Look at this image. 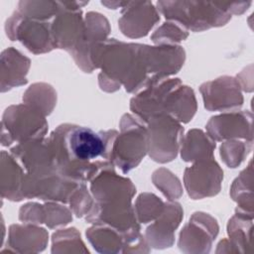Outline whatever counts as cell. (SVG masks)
Instances as JSON below:
<instances>
[{"label":"cell","mask_w":254,"mask_h":254,"mask_svg":"<svg viewBox=\"0 0 254 254\" xmlns=\"http://www.w3.org/2000/svg\"><path fill=\"white\" fill-rule=\"evenodd\" d=\"M117 135L115 130L95 132L74 124L60 125L49 138L57 171L80 184L114 169L111 155Z\"/></svg>","instance_id":"1"},{"label":"cell","mask_w":254,"mask_h":254,"mask_svg":"<svg viewBox=\"0 0 254 254\" xmlns=\"http://www.w3.org/2000/svg\"><path fill=\"white\" fill-rule=\"evenodd\" d=\"M157 6L168 21L178 22L192 32L223 26L231 18L217 2L158 1Z\"/></svg>","instance_id":"2"},{"label":"cell","mask_w":254,"mask_h":254,"mask_svg":"<svg viewBox=\"0 0 254 254\" xmlns=\"http://www.w3.org/2000/svg\"><path fill=\"white\" fill-rule=\"evenodd\" d=\"M112 148L111 160L123 174L136 168L148 153L147 123L136 115L124 114Z\"/></svg>","instance_id":"3"},{"label":"cell","mask_w":254,"mask_h":254,"mask_svg":"<svg viewBox=\"0 0 254 254\" xmlns=\"http://www.w3.org/2000/svg\"><path fill=\"white\" fill-rule=\"evenodd\" d=\"M1 124L3 146L44 138L48 130L46 116L26 103L6 108Z\"/></svg>","instance_id":"4"},{"label":"cell","mask_w":254,"mask_h":254,"mask_svg":"<svg viewBox=\"0 0 254 254\" xmlns=\"http://www.w3.org/2000/svg\"><path fill=\"white\" fill-rule=\"evenodd\" d=\"M146 123L150 157L159 163L174 160L184 138V127L181 123L166 114L153 116Z\"/></svg>","instance_id":"5"},{"label":"cell","mask_w":254,"mask_h":254,"mask_svg":"<svg viewBox=\"0 0 254 254\" xmlns=\"http://www.w3.org/2000/svg\"><path fill=\"white\" fill-rule=\"evenodd\" d=\"M90 192L97 209H120L132 206L136 188L132 182L112 170H104L90 181Z\"/></svg>","instance_id":"6"},{"label":"cell","mask_w":254,"mask_h":254,"mask_svg":"<svg viewBox=\"0 0 254 254\" xmlns=\"http://www.w3.org/2000/svg\"><path fill=\"white\" fill-rule=\"evenodd\" d=\"M52 22L26 18L15 11L6 21L5 31L11 41H20L33 54H44L56 48Z\"/></svg>","instance_id":"7"},{"label":"cell","mask_w":254,"mask_h":254,"mask_svg":"<svg viewBox=\"0 0 254 254\" xmlns=\"http://www.w3.org/2000/svg\"><path fill=\"white\" fill-rule=\"evenodd\" d=\"M88 1H60V10L52 21V35L55 46L72 54L80 45L84 20L80 8Z\"/></svg>","instance_id":"8"},{"label":"cell","mask_w":254,"mask_h":254,"mask_svg":"<svg viewBox=\"0 0 254 254\" xmlns=\"http://www.w3.org/2000/svg\"><path fill=\"white\" fill-rule=\"evenodd\" d=\"M223 171L212 159L200 160L185 170L184 183L192 199H200L217 194L220 190Z\"/></svg>","instance_id":"9"},{"label":"cell","mask_w":254,"mask_h":254,"mask_svg":"<svg viewBox=\"0 0 254 254\" xmlns=\"http://www.w3.org/2000/svg\"><path fill=\"white\" fill-rule=\"evenodd\" d=\"M143 57L149 84L161 81L178 72L184 64L186 54L181 46L143 45Z\"/></svg>","instance_id":"10"},{"label":"cell","mask_w":254,"mask_h":254,"mask_svg":"<svg viewBox=\"0 0 254 254\" xmlns=\"http://www.w3.org/2000/svg\"><path fill=\"white\" fill-rule=\"evenodd\" d=\"M204 107L209 111H228L239 108L243 103L240 84L231 76H221L204 82L199 88Z\"/></svg>","instance_id":"11"},{"label":"cell","mask_w":254,"mask_h":254,"mask_svg":"<svg viewBox=\"0 0 254 254\" xmlns=\"http://www.w3.org/2000/svg\"><path fill=\"white\" fill-rule=\"evenodd\" d=\"M218 233V224L209 214L195 212L180 234L179 246L184 252H209Z\"/></svg>","instance_id":"12"},{"label":"cell","mask_w":254,"mask_h":254,"mask_svg":"<svg viewBox=\"0 0 254 254\" xmlns=\"http://www.w3.org/2000/svg\"><path fill=\"white\" fill-rule=\"evenodd\" d=\"M110 32L108 20L100 13L89 12L84 19V32L80 45L71 54L75 63L85 72H91L94 67L91 63V51L99 43L106 40Z\"/></svg>","instance_id":"13"},{"label":"cell","mask_w":254,"mask_h":254,"mask_svg":"<svg viewBox=\"0 0 254 254\" xmlns=\"http://www.w3.org/2000/svg\"><path fill=\"white\" fill-rule=\"evenodd\" d=\"M252 113L237 111L213 116L206 124L207 134L214 141L245 139L253 142Z\"/></svg>","instance_id":"14"},{"label":"cell","mask_w":254,"mask_h":254,"mask_svg":"<svg viewBox=\"0 0 254 254\" xmlns=\"http://www.w3.org/2000/svg\"><path fill=\"white\" fill-rule=\"evenodd\" d=\"M160 20L157 8L150 1L127 2L118 21L121 32L129 38L146 36Z\"/></svg>","instance_id":"15"},{"label":"cell","mask_w":254,"mask_h":254,"mask_svg":"<svg viewBox=\"0 0 254 254\" xmlns=\"http://www.w3.org/2000/svg\"><path fill=\"white\" fill-rule=\"evenodd\" d=\"M183 218V208L179 202L170 200L165 203L162 214L155 219L145 233L149 246L154 248L170 247L174 243L175 230Z\"/></svg>","instance_id":"16"},{"label":"cell","mask_w":254,"mask_h":254,"mask_svg":"<svg viewBox=\"0 0 254 254\" xmlns=\"http://www.w3.org/2000/svg\"><path fill=\"white\" fill-rule=\"evenodd\" d=\"M30 67V60L19 51L10 47L1 54V91L27 83L26 74Z\"/></svg>","instance_id":"17"},{"label":"cell","mask_w":254,"mask_h":254,"mask_svg":"<svg viewBox=\"0 0 254 254\" xmlns=\"http://www.w3.org/2000/svg\"><path fill=\"white\" fill-rule=\"evenodd\" d=\"M25 172L11 153L1 152L0 190L2 197L13 201L24 199Z\"/></svg>","instance_id":"18"},{"label":"cell","mask_w":254,"mask_h":254,"mask_svg":"<svg viewBox=\"0 0 254 254\" xmlns=\"http://www.w3.org/2000/svg\"><path fill=\"white\" fill-rule=\"evenodd\" d=\"M49 234L36 224H13L9 228L7 245L15 252H39L45 249Z\"/></svg>","instance_id":"19"},{"label":"cell","mask_w":254,"mask_h":254,"mask_svg":"<svg viewBox=\"0 0 254 254\" xmlns=\"http://www.w3.org/2000/svg\"><path fill=\"white\" fill-rule=\"evenodd\" d=\"M196 111V99L193 90L182 83L168 95L165 104V114L178 122L188 123Z\"/></svg>","instance_id":"20"},{"label":"cell","mask_w":254,"mask_h":254,"mask_svg":"<svg viewBox=\"0 0 254 254\" xmlns=\"http://www.w3.org/2000/svg\"><path fill=\"white\" fill-rule=\"evenodd\" d=\"M215 149V141L198 129H191L183 138L181 156L186 162H196L212 159Z\"/></svg>","instance_id":"21"},{"label":"cell","mask_w":254,"mask_h":254,"mask_svg":"<svg viewBox=\"0 0 254 254\" xmlns=\"http://www.w3.org/2000/svg\"><path fill=\"white\" fill-rule=\"evenodd\" d=\"M86 237L98 252L116 253L122 251L124 237L118 230L103 224H94L86 231Z\"/></svg>","instance_id":"22"},{"label":"cell","mask_w":254,"mask_h":254,"mask_svg":"<svg viewBox=\"0 0 254 254\" xmlns=\"http://www.w3.org/2000/svg\"><path fill=\"white\" fill-rule=\"evenodd\" d=\"M23 101L46 116L52 112L56 105L57 93L50 84L35 83L26 90Z\"/></svg>","instance_id":"23"},{"label":"cell","mask_w":254,"mask_h":254,"mask_svg":"<svg viewBox=\"0 0 254 254\" xmlns=\"http://www.w3.org/2000/svg\"><path fill=\"white\" fill-rule=\"evenodd\" d=\"M60 10V1H20L18 12L29 19L52 22Z\"/></svg>","instance_id":"24"},{"label":"cell","mask_w":254,"mask_h":254,"mask_svg":"<svg viewBox=\"0 0 254 254\" xmlns=\"http://www.w3.org/2000/svg\"><path fill=\"white\" fill-rule=\"evenodd\" d=\"M165 208V202H163L158 196L153 193L144 192L141 193L134 207L136 217L141 223H148L157 219Z\"/></svg>","instance_id":"25"},{"label":"cell","mask_w":254,"mask_h":254,"mask_svg":"<svg viewBox=\"0 0 254 254\" xmlns=\"http://www.w3.org/2000/svg\"><path fill=\"white\" fill-rule=\"evenodd\" d=\"M83 251L87 252L84 248V244L80 239V234L75 228L61 229L53 235V253L64 252H75Z\"/></svg>","instance_id":"26"},{"label":"cell","mask_w":254,"mask_h":254,"mask_svg":"<svg viewBox=\"0 0 254 254\" xmlns=\"http://www.w3.org/2000/svg\"><path fill=\"white\" fill-rule=\"evenodd\" d=\"M252 149V142H242L231 139L222 143L220 147V156L225 165L229 168H236L239 166L244 158Z\"/></svg>","instance_id":"27"},{"label":"cell","mask_w":254,"mask_h":254,"mask_svg":"<svg viewBox=\"0 0 254 254\" xmlns=\"http://www.w3.org/2000/svg\"><path fill=\"white\" fill-rule=\"evenodd\" d=\"M189 31L180 23L168 21L159 27L152 35V41L158 46L176 45L188 38Z\"/></svg>","instance_id":"28"},{"label":"cell","mask_w":254,"mask_h":254,"mask_svg":"<svg viewBox=\"0 0 254 254\" xmlns=\"http://www.w3.org/2000/svg\"><path fill=\"white\" fill-rule=\"evenodd\" d=\"M154 185L169 200H175L182 195L183 190L179 179L169 170L161 168L153 174Z\"/></svg>","instance_id":"29"},{"label":"cell","mask_w":254,"mask_h":254,"mask_svg":"<svg viewBox=\"0 0 254 254\" xmlns=\"http://www.w3.org/2000/svg\"><path fill=\"white\" fill-rule=\"evenodd\" d=\"M41 219L42 223L47 224L50 228H56L69 223L72 220V214L65 206L55 201H49L42 204Z\"/></svg>","instance_id":"30"},{"label":"cell","mask_w":254,"mask_h":254,"mask_svg":"<svg viewBox=\"0 0 254 254\" xmlns=\"http://www.w3.org/2000/svg\"><path fill=\"white\" fill-rule=\"evenodd\" d=\"M70 208L77 217L86 216L94 204L92 195L87 191L85 183L78 184L77 188L69 198Z\"/></svg>","instance_id":"31"},{"label":"cell","mask_w":254,"mask_h":254,"mask_svg":"<svg viewBox=\"0 0 254 254\" xmlns=\"http://www.w3.org/2000/svg\"><path fill=\"white\" fill-rule=\"evenodd\" d=\"M228 14H242L251 5V2H217Z\"/></svg>","instance_id":"32"},{"label":"cell","mask_w":254,"mask_h":254,"mask_svg":"<svg viewBox=\"0 0 254 254\" xmlns=\"http://www.w3.org/2000/svg\"><path fill=\"white\" fill-rule=\"evenodd\" d=\"M127 2H118V1H102L101 4L105 5L108 8H112V9H116V8H123L126 5Z\"/></svg>","instance_id":"33"}]
</instances>
